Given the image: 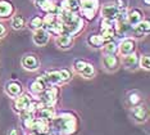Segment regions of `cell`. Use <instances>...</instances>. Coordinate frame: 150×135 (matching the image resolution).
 Wrapping results in <instances>:
<instances>
[{
	"mask_svg": "<svg viewBox=\"0 0 150 135\" xmlns=\"http://www.w3.org/2000/svg\"><path fill=\"white\" fill-rule=\"evenodd\" d=\"M87 44L90 45L91 48H95V49H100L104 45V40L101 39L100 34H93L87 37Z\"/></svg>",
	"mask_w": 150,
	"mask_h": 135,
	"instance_id": "23",
	"label": "cell"
},
{
	"mask_svg": "<svg viewBox=\"0 0 150 135\" xmlns=\"http://www.w3.org/2000/svg\"><path fill=\"white\" fill-rule=\"evenodd\" d=\"M80 74H81V76H83L85 79H91V77H94V75H95V68H94V66L87 62L86 66H85L82 70L80 71Z\"/></svg>",
	"mask_w": 150,
	"mask_h": 135,
	"instance_id": "28",
	"label": "cell"
},
{
	"mask_svg": "<svg viewBox=\"0 0 150 135\" xmlns=\"http://www.w3.org/2000/svg\"><path fill=\"white\" fill-rule=\"evenodd\" d=\"M59 88H58V85H53L50 86V88L45 89L44 91L41 93L40 95H37L40 102H42L45 106H54L57 103L58 98H59Z\"/></svg>",
	"mask_w": 150,
	"mask_h": 135,
	"instance_id": "3",
	"label": "cell"
},
{
	"mask_svg": "<svg viewBox=\"0 0 150 135\" xmlns=\"http://www.w3.org/2000/svg\"><path fill=\"white\" fill-rule=\"evenodd\" d=\"M139 66L144 70L149 71L150 70V58L149 55H142V57L139 58Z\"/></svg>",
	"mask_w": 150,
	"mask_h": 135,
	"instance_id": "31",
	"label": "cell"
},
{
	"mask_svg": "<svg viewBox=\"0 0 150 135\" xmlns=\"http://www.w3.org/2000/svg\"><path fill=\"white\" fill-rule=\"evenodd\" d=\"M36 8H39L44 13H50L53 10V6L55 5L54 0H35Z\"/></svg>",
	"mask_w": 150,
	"mask_h": 135,
	"instance_id": "21",
	"label": "cell"
},
{
	"mask_svg": "<svg viewBox=\"0 0 150 135\" xmlns=\"http://www.w3.org/2000/svg\"><path fill=\"white\" fill-rule=\"evenodd\" d=\"M132 32H134L135 37H142V36L149 35V32H150V22L148 19H142L139 25L132 27Z\"/></svg>",
	"mask_w": 150,
	"mask_h": 135,
	"instance_id": "15",
	"label": "cell"
},
{
	"mask_svg": "<svg viewBox=\"0 0 150 135\" xmlns=\"http://www.w3.org/2000/svg\"><path fill=\"white\" fill-rule=\"evenodd\" d=\"M47 135H63V134H60V133H59V131H57V130H54V129H52V130H50V131H49V134H47Z\"/></svg>",
	"mask_w": 150,
	"mask_h": 135,
	"instance_id": "39",
	"label": "cell"
},
{
	"mask_svg": "<svg viewBox=\"0 0 150 135\" xmlns=\"http://www.w3.org/2000/svg\"><path fill=\"white\" fill-rule=\"evenodd\" d=\"M136 51V40L134 37H126L118 44V53L125 57L127 54L135 53Z\"/></svg>",
	"mask_w": 150,
	"mask_h": 135,
	"instance_id": "7",
	"label": "cell"
},
{
	"mask_svg": "<svg viewBox=\"0 0 150 135\" xmlns=\"http://www.w3.org/2000/svg\"><path fill=\"white\" fill-rule=\"evenodd\" d=\"M86 63H87V62L85 59H76V61H74V63H73V67H74V70L80 74V71L82 70L85 66H86Z\"/></svg>",
	"mask_w": 150,
	"mask_h": 135,
	"instance_id": "35",
	"label": "cell"
},
{
	"mask_svg": "<svg viewBox=\"0 0 150 135\" xmlns=\"http://www.w3.org/2000/svg\"><path fill=\"white\" fill-rule=\"evenodd\" d=\"M6 35V27L4 26V23L0 22V39H3Z\"/></svg>",
	"mask_w": 150,
	"mask_h": 135,
	"instance_id": "38",
	"label": "cell"
},
{
	"mask_svg": "<svg viewBox=\"0 0 150 135\" xmlns=\"http://www.w3.org/2000/svg\"><path fill=\"white\" fill-rule=\"evenodd\" d=\"M46 76H47V80H49L50 85H60L63 84L62 80H60V75H59V71H47L46 72Z\"/></svg>",
	"mask_w": 150,
	"mask_h": 135,
	"instance_id": "25",
	"label": "cell"
},
{
	"mask_svg": "<svg viewBox=\"0 0 150 135\" xmlns=\"http://www.w3.org/2000/svg\"><path fill=\"white\" fill-rule=\"evenodd\" d=\"M59 75H60V80L62 82H68L72 79V72L69 70H67V68H62V70L59 71Z\"/></svg>",
	"mask_w": 150,
	"mask_h": 135,
	"instance_id": "32",
	"label": "cell"
},
{
	"mask_svg": "<svg viewBox=\"0 0 150 135\" xmlns=\"http://www.w3.org/2000/svg\"><path fill=\"white\" fill-rule=\"evenodd\" d=\"M13 13H14V5L11 0H0V18H9L13 16Z\"/></svg>",
	"mask_w": 150,
	"mask_h": 135,
	"instance_id": "16",
	"label": "cell"
},
{
	"mask_svg": "<svg viewBox=\"0 0 150 135\" xmlns=\"http://www.w3.org/2000/svg\"><path fill=\"white\" fill-rule=\"evenodd\" d=\"M83 29H85V19L81 16H78L72 22L67 23V25H63V34H67V35H71V36H76L77 34H80Z\"/></svg>",
	"mask_w": 150,
	"mask_h": 135,
	"instance_id": "4",
	"label": "cell"
},
{
	"mask_svg": "<svg viewBox=\"0 0 150 135\" xmlns=\"http://www.w3.org/2000/svg\"><path fill=\"white\" fill-rule=\"evenodd\" d=\"M81 17L85 21H93L99 10V0H81Z\"/></svg>",
	"mask_w": 150,
	"mask_h": 135,
	"instance_id": "2",
	"label": "cell"
},
{
	"mask_svg": "<svg viewBox=\"0 0 150 135\" xmlns=\"http://www.w3.org/2000/svg\"><path fill=\"white\" fill-rule=\"evenodd\" d=\"M50 125L52 129L59 131L63 135H73L77 131V116L72 112L55 113Z\"/></svg>",
	"mask_w": 150,
	"mask_h": 135,
	"instance_id": "1",
	"label": "cell"
},
{
	"mask_svg": "<svg viewBox=\"0 0 150 135\" xmlns=\"http://www.w3.org/2000/svg\"><path fill=\"white\" fill-rule=\"evenodd\" d=\"M141 95L139 94L137 91H132V93H129L128 94V102H129V104H131L132 107L134 106H137V104H141Z\"/></svg>",
	"mask_w": 150,
	"mask_h": 135,
	"instance_id": "29",
	"label": "cell"
},
{
	"mask_svg": "<svg viewBox=\"0 0 150 135\" xmlns=\"http://www.w3.org/2000/svg\"><path fill=\"white\" fill-rule=\"evenodd\" d=\"M55 45L59 49H69L73 45V36L67 35V34H60L55 36Z\"/></svg>",
	"mask_w": 150,
	"mask_h": 135,
	"instance_id": "17",
	"label": "cell"
},
{
	"mask_svg": "<svg viewBox=\"0 0 150 135\" xmlns=\"http://www.w3.org/2000/svg\"><path fill=\"white\" fill-rule=\"evenodd\" d=\"M118 8L115 6L114 4L112 3H108V4H104L100 9V13H101V17L104 19H110V21H115L118 16Z\"/></svg>",
	"mask_w": 150,
	"mask_h": 135,
	"instance_id": "13",
	"label": "cell"
},
{
	"mask_svg": "<svg viewBox=\"0 0 150 135\" xmlns=\"http://www.w3.org/2000/svg\"><path fill=\"white\" fill-rule=\"evenodd\" d=\"M113 4L117 6L118 10H127V8H128V1L127 0H114Z\"/></svg>",
	"mask_w": 150,
	"mask_h": 135,
	"instance_id": "34",
	"label": "cell"
},
{
	"mask_svg": "<svg viewBox=\"0 0 150 135\" xmlns=\"http://www.w3.org/2000/svg\"><path fill=\"white\" fill-rule=\"evenodd\" d=\"M57 16L53 13H45V16L42 17V22H44V27H47L50 25H53L54 22H57Z\"/></svg>",
	"mask_w": 150,
	"mask_h": 135,
	"instance_id": "30",
	"label": "cell"
},
{
	"mask_svg": "<svg viewBox=\"0 0 150 135\" xmlns=\"http://www.w3.org/2000/svg\"><path fill=\"white\" fill-rule=\"evenodd\" d=\"M81 5V0H68V10L71 12H78Z\"/></svg>",
	"mask_w": 150,
	"mask_h": 135,
	"instance_id": "33",
	"label": "cell"
},
{
	"mask_svg": "<svg viewBox=\"0 0 150 135\" xmlns=\"http://www.w3.org/2000/svg\"><path fill=\"white\" fill-rule=\"evenodd\" d=\"M28 27H30V29H32L33 31L37 30V29H42V27H44L42 17L41 16H33V17H31L30 23H28Z\"/></svg>",
	"mask_w": 150,
	"mask_h": 135,
	"instance_id": "27",
	"label": "cell"
},
{
	"mask_svg": "<svg viewBox=\"0 0 150 135\" xmlns=\"http://www.w3.org/2000/svg\"><path fill=\"white\" fill-rule=\"evenodd\" d=\"M100 27H114V21H110V19H104L101 21V26Z\"/></svg>",
	"mask_w": 150,
	"mask_h": 135,
	"instance_id": "37",
	"label": "cell"
},
{
	"mask_svg": "<svg viewBox=\"0 0 150 135\" xmlns=\"http://www.w3.org/2000/svg\"><path fill=\"white\" fill-rule=\"evenodd\" d=\"M32 99H33V95H31L30 93H22L21 95H18L17 98H14V102H13V111L17 113L22 112V111H26L28 104L32 102Z\"/></svg>",
	"mask_w": 150,
	"mask_h": 135,
	"instance_id": "5",
	"label": "cell"
},
{
	"mask_svg": "<svg viewBox=\"0 0 150 135\" xmlns=\"http://www.w3.org/2000/svg\"><path fill=\"white\" fill-rule=\"evenodd\" d=\"M4 90H5L6 95H9L11 98L14 99V98H17V96L21 95L23 93V86H22V84L19 81L13 80V81L6 82L5 86H4Z\"/></svg>",
	"mask_w": 150,
	"mask_h": 135,
	"instance_id": "9",
	"label": "cell"
},
{
	"mask_svg": "<svg viewBox=\"0 0 150 135\" xmlns=\"http://www.w3.org/2000/svg\"><path fill=\"white\" fill-rule=\"evenodd\" d=\"M45 89H46L45 85H44L42 82L36 77L35 80L31 81V84H30V94L33 95V96H37V95L41 94V93H42Z\"/></svg>",
	"mask_w": 150,
	"mask_h": 135,
	"instance_id": "20",
	"label": "cell"
},
{
	"mask_svg": "<svg viewBox=\"0 0 150 135\" xmlns=\"http://www.w3.org/2000/svg\"><path fill=\"white\" fill-rule=\"evenodd\" d=\"M49 39H50L49 32H47L44 27L42 29H37V30L33 31L32 40L37 46H44V45H46L47 43H49Z\"/></svg>",
	"mask_w": 150,
	"mask_h": 135,
	"instance_id": "11",
	"label": "cell"
},
{
	"mask_svg": "<svg viewBox=\"0 0 150 135\" xmlns=\"http://www.w3.org/2000/svg\"><path fill=\"white\" fill-rule=\"evenodd\" d=\"M30 135H32V134H30Z\"/></svg>",
	"mask_w": 150,
	"mask_h": 135,
	"instance_id": "41",
	"label": "cell"
},
{
	"mask_svg": "<svg viewBox=\"0 0 150 135\" xmlns=\"http://www.w3.org/2000/svg\"><path fill=\"white\" fill-rule=\"evenodd\" d=\"M103 49L105 54H117L118 53V44L115 41H107L103 45Z\"/></svg>",
	"mask_w": 150,
	"mask_h": 135,
	"instance_id": "26",
	"label": "cell"
},
{
	"mask_svg": "<svg viewBox=\"0 0 150 135\" xmlns=\"http://www.w3.org/2000/svg\"><path fill=\"white\" fill-rule=\"evenodd\" d=\"M121 64V59L117 54H105L103 58V66L107 71H115Z\"/></svg>",
	"mask_w": 150,
	"mask_h": 135,
	"instance_id": "10",
	"label": "cell"
},
{
	"mask_svg": "<svg viewBox=\"0 0 150 135\" xmlns=\"http://www.w3.org/2000/svg\"><path fill=\"white\" fill-rule=\"evenodd\" d=\"M139 55L135 53H131V54H127L123 57V59H122V63L126 68H128V70H135L136 67L139 66Z\"/></svg>",
	"mask_w": 150,
	"mask_h": 135,
	"instance_id": "19",
	"label": "cell"
},
{
	"mask_svg": "<svg viewBox=\"0 0 150 135\" xmlns=\"http://www.w3.org/2000/svg\"><path fill=\"white\" fill-rule=\"evenodd\" d=\"M25 26H26V18L22 14L13 16V18H12V27H13V30H17V31L23 30V29H25Z\"/></svg>",
	"mask_w": 150,
	"mask_h": 135,
	"instance_id": "24",
	"label": "cell"
},
{
	"mask_svg": "<svg viewBox=\"0 0 150 135\" xmlns=\"http://www.w3.org/2000/svg\"><path fill=\"white\" fill-rule=\"evenodd\" d=\"M131 112H132V116H134L136 122L142 124V122H145V121L148 120V109H146L144 106H141V104L134 106Z\"/></svg>",
	"mask_w": 150,
	"mask_h": 135,
	"instance_id": "18",
	"label": "cell"
},
{
	"mask_svg": "<svg viewBox=\"0 0 150 135\" xmlns=\"http://www.w3.org/2000/svg\"><path fill=\"white\" fill-rule=\"evenodd\" d=\"M144 19V12L139 8H132L127 12V22L129 23V26L134 27L136 25H139L141 21Z\"/></svg>",
	"mask_w": 150,
	"mask_h": 135,
	"instance_id": "14",
	"label": "cell"
},
{
	"mask_svg": "<svg viewBox=\"0 0 150 135\" xmlns=\"http://www.w3.org/2000/svg\"><path fill=\"white\" fill-rule=\"evenodd\" d=\"M50 130H52L50 122H47L45 120H41V119H36L35 117V122H33L31 129H30V134H32V135H47Z\"/></svg>",
	"mask_w": 150,
	"mask_h": 135,
	"instance_id": "6",
	"label": "cell"
},
{
	"mask_svg": "<svg viewBox=\"0 0 150 135\" xmlns=\"http://www.w3.org/2000/svg\"><path fill=\"white\" fill-rule=\"evenodd\" d=\"M100 36L104 40V43H107V41L113 40L117 36V34H115L114 27H100Z\"/></svg>",
	"mask_w": 150,
	"mask_h": 135,
	"instance_id": "22",
	"label": "cell"
},
{
	"mask_svg": "<svg viewBox=\"0 0 150 135\" xmlns=\"http://www.w3.org/2000/svg\"><path fill=\"white\" fill-rule=\"evenodd\" d=\"M55 113H57V111H55V108H54V106H45V107H42L41 109L36 111L35 117L36 119L45 120V121H47V122H52V120L54 119Z\"/></svg>",
	"mask_w": 150,
	"mask_h": 135,
	"instance_id": "12",
	"label": "cell"
},
{
	"mask_svg": "<svg viewBox=\"0 0 150 135\" xmlns=\"http://www.w3.org/2000/svg\"><path fill=\"white\" fill-rule=\"evenodd\" d=\"M6 135H26V134L21 127H12V129L6 133Z\"/></svg>",
	"mask_w": 150,
	"mask_h": 135,
	"instance_id": "36",
	"label": "cell"
},
{
	"mask_svg": "<svg viewBox=\"0 0 150 135\" xmlns=\"http://www.w3.org/2000/svg\"><path fill=\"white\" fill-rule=\"evenodd\" d=\"M142 3H144L146 6H149V5H150V0H142Z\"/></svg>",
	"mask_w": 150,
	"mask_h": 135,
	"instance_id": "40",
	"label": "cell"
},
{
	"mask_svg": "<svg viewBox=\"0 0 150 135\" xmlns=\"http://www.w3.org/2000/svg\"><path fill=\"white\" fill-rule=\"evenodd\" d=\"M22 67L25 68L26 71H30V72L39 70L40 61H39V58H37V55H35V54H26V55H23V58H22Z\"/></svg>",
	"mask_w": 150,
	"mask_h": 135,
	"instance_id": "8",
	"label": "cell"
}]
</instances>
